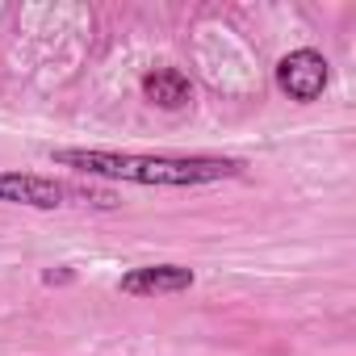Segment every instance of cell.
<instances>
[{"instance_id":"cell-1","label":"cell","mask_w":356,"mask_h":356,"mask_svg":"<svg viewBox=\"0 0 356 356\" xmlns=\"http://www.w3.org/2000/svg\"><path fill=\"white\" fill-rule=\"evenodd\" d=\"M59 168H76L84 176H105V181H130V185H155V189H193L231 181L243 172L239 159L227 155H134V151H84L67 147L51 155Z\"/></svg>"},{"instance_id":"cell-2","label":"cell","mask_w":356,"mask_h":356,"mask_svg":"<svg viewBox=\"0 0 356 356\" xmlns=\"http://www.w3.org/2000/svg\"><path fill=\"white\" fill-rule=\"evenodd\" d=\"M72 197H88V193H76L72 185L55 181V176H38V172H0V202L9 206H30V210H59L67 206ZM97 202V197H88ZM97 206H109V202H97Z\"/></svg>"},{"instance_id":"cell-3","label":"cell","mask_w":356,"mask_h":356,"mask_svg":"<svg viewBox=\"0 0 356 356\" xmlns=\"http://www.w3.org/2000/svg\"><path fill=\"white\" fill-rule=\"evenodd\" d=\"M327 80H331V67H327V59L318 55V51H310V47H302V51H289L281 63H277V84H281V92L289 97V101H318L323 97V88H327Z\"/></svg>"},{"instance_id":"cell-4","label":"cell","mask_w":356,"mask_h":356,"mask_svg":"<svg viewBox=\"0 0 356 356\" xmlns=\"http://www.w3.org/2000/svg\"><path fill=\"white\" fill-rule=\"evenodd\" d=\"M193 285V268L185 264H147V268H130L118 289L130 298H163V293H185Z\"/></svg>"},{"instance_id":"cell-5","label":"cell","mask_w":356,"mask_h":356,"mask_svg":"<svg viewBox=\"0 0 356 356\" xmlns=\"http://www.w3.org/2000/svg\"><path fill=\"white\" fill-rule=\"evenodd\" d=\"M143 97L159 109H185L193 97V84L181 67H155L143 76Z\"/></svg>"}]
</instances>
